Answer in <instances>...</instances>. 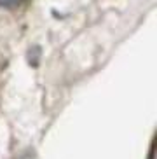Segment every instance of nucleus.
Wrapping results in <instances>:
<instances>
[{"mask_svg": "<svg viewBox=\"0 0 157 159\" xmlns=\"http://www.w3.org/2000/svg\"><path fill=\"white\" fill-rule=\"evenodd\" d=\"M11 2H18V0H0V4H4V5H9Z\"/></svg>", "mask_w": 157, "mask_h": 159, "instance_id": "obj_1", "label": "nucleus"}, {"mask_svg": "<svg viewBox=\"0 0 157 159\" xmlns=\"http://www.w3.org/2000/svg\"><path fill=\"white\" fill-rule=\"evenodd\" d=\"M19 159H32L30 156H23V157H19Z\"/></svg>", "mask_w": 157, "mask_h": 159, "instance_id": "obj_2", "label": "nucleus"}]
</instances>
